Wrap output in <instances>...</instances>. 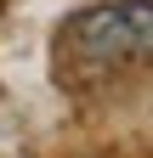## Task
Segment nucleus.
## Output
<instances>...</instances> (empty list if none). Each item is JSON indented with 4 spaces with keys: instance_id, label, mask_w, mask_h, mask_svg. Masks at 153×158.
<instances>
[{
    "instance_id": "nucleus-1",
    "label": "nucleus",
    "mask_w": 153,
    "mask_h": 158,
    "mask_svg": "<svg viewBox=\"0 0 153 158\" xmlns=\"http://www.w3.org/2000/svg\"><path fill=\"white\" fill-rule=\"evenodd\" d=\"M63 51L85 62H142L153 56V0H102L63 23Z\"/></svg>"
}]
</instances>
